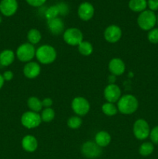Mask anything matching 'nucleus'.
Wrapping results in <instances>:
<instances>
[{"label": "nucleus", "instance_id": "1", "mask_svg": "<svg viewBox=\"0 0 158 159\" xmlns=\"http://www.w3.org/2000/svg\"><path fill=\"white\" fill-rule=\"evenodd\" d=\"M117 103L118 111L125 115L134 113L139 107V102L134 96L130 94L121 96Z\"/></svg>", "mask_w": 158, "mask_h": 159}, {"label": "nucleus", "instance_id": "2", "mask_svg": "<svg viewBox=\"0 0 158 159\" xmlns=\"http://www.w3.org/2000/svg\"><path fill=\"white\" fill-rule=\"evenodd\" d=\"M36 57L41 64L50 65L57 58V51L50 45H42L36 50Z\"/></svg>", "mask_w": 158, "mask_h": 159}, {"label": "nucleus", "instance_id": "3", "mask_svg": "<svg viewBox=\"0 0 158 159\" xmlns=\"http://www.w3.org/2000/svg\"><path fill=\"white\" fill-rule=\"evenodd\" d=\"M137 24L143 30H151L156 24V15L153 11L150 9H146L143 12H140L138 16Z\"/></svg>", "mask_w": 158, "mask_h": 159}, {"label": "nucleus", "instance_id": "4", "mask_svg": "<svg viewBox=\"0 0 158 159\" xmlns=\"http://www.w3.org/2000/svg\"><path fill=\"white\" fill-rule=\"evenodd\" d=\"M15 55L20 61L28 63L36 56V49L31 43H23L17 48Z\"/></svg>", "mask_w": 158, "mask_h": 159}, {"label": "nucleus", "instance_id": "5", "mask_svg": "<svg viewBox=\"0 0 158 159\" xmlns=\"http://www.w3.org/2000/svg\"><path fill=\"white\" fill-rule=\"evenodd\" d=\"M133 131L135 138H137L138 140L143 141L150 137V125L145 120L139 119L135 121L134 124H133Z\"/></svg>", "mask_w": 158, "mask_h": 159}, {"label": "nucleus", "instance_id": "6", "mask_svg": "<svg viewBox=\"0 0 158 159\" xmlns=\"http://www.w3.org/2000/svg\"><path fill=\"white\" fill-rule=\"evenodd\" d=\"M63 38L65 43L68 45L78 46L83 41V34L77 28H68L64 32Z\"/></svg>", "mask_w": 158, "mask_h": 159}, {"label": "nucleus", "instance_id": "7", "mask_svg": "<svg viewBox=\"0 0 158 159\" xmlns=\"http://www.w3.org/2000/svg\"><path fill=\"white\" fill-rule=\"evenodd\" d=\"M42 122L41 116L38 113L33 111L25 112L21 116V124L27 129H33L38 127Z\"/></svg>", "mask_w": 158, "mask_h": 159}, {"label": "nucleus", "instance_id": "8", "mask_svg": "<svg viewBox=\"0 0 158 159\" xmlns=\"http://www.w3.org/2000/svg\"><path fill=\"white\" fill-rule=\"evenodd\" d=\"M71 108L78 116H85L90 110L89 102L81 96L75 97L71 102Z\"/></svg>", "mask_w": 158, "mask_h": 159}, {"label": "nucleus", "instance_id": "9", "mask_svg": "<svg viewBox=\"0 0 158 159\" xmlns=\"http://www.w3.org/2000/svg\"><path fill=\"white\" fill-rule=\"evenodd\" d=\"M102 148L93 141H87L84 143L81 147L82 155L90 159L99 158L102 155Z\"/></svg>", "mask_w": 158, "mask_h": 159}, {"label": "nucleus", "instance_id": "10", "mask_svg": "<svg viewBox=\"0 0 158 159\" xmlns=\"http://www.w3.org/2000/svg\"><path fill=\"white\" fill-rule=\"evenodd\" d=\"M104 96L107 102L115 103L121 98V89L116 84H108L104 90Z\"/></svg>", "mask_w": 158, "mask_h": 159}, {"label": "nucleus", "instance_id": "11", "mask_svg": "<svg viewBox=\"0 0 158 159\" xmlns=\"http://www.w3.org/2000/svg\"><path fill=\"white\" fill-rule=\"evenodd\" d=\"M122 30L116 25H110L104 31V37L108 43H114L119 41L122 37Z\"/></svg>", "mask_w": 158, "mask_h": 159}, {"label": "nucleus", "instance_id": "12", "mask_svg": "<svg viewBox=\"0 0 158 159\" xmlns=\"http://www.w3.org/2000/svg\"><path fill=\"white\" fill-rule=\"evenodd\" d=\"M94 14V8L91 3L84 2L79 5L77 8V15L83 21H88L91 20Z\"/></svg>", "mask_w": 158, "mask_h": 159}, {"label": "nucleus", "instance_id": "13", "mask_svg": "<svg viewBox=\"0 0 158 159\" xmlns=\"http://www.w3.org/2000/svg\"><path fill=\"white\" fill-rule=\"evenodd\" d=\"M19 5L17 0H1L0 12L5 16H12L17 12Z\"/></svg>", "mask_w": 158, "mask_h": 159}, {"label": "nucleus", "instance_id": "14", "mask_svg": "<svg viewBox=\"0 0 158 159\" xmlns=\"http://www.w3.org/2000/svg\"><path fill=\"white\" fill-rule=\"evenodd\" d=\"M108 70L113 75H122L125 71V63L122 59L115 57L112 59L108 63Z\"/></svg>", "mask_w": 158, "mask_h": 159}, {"label": "nucleus", "instance_id": "15", "mask_svg": "<svg viewBox=\"0 0 158 159\" xmlns=\"http://www.w3.org/2000/svg\"><path fill=\"white\" fill-rule=\"evenodd\" d=\"M41 68L38 63L34 61H29L26 64L23 68V74L27 79H33L37 78L40 74Z\"/></svg>", "mask_w": 158, "mask_h": 159}, {"label": "nucleus", "instance_id": "16", "mask_svg": "<svg viewBox=\"0 0 158 159\" xmlns=\"http://www.w3.org/2000/svg\"><path fill=\"white\" fill-rule=\"evenodd\" d=\"M47 26L50 31L54 35H59L64 30V24L63 20L59 17L47 20Z\"/></svg>", "mask_w": 158, "mask_h": 159}, {"label": "nucleus", "instance_id": "17", "mask_svg": "<svg viewBox=\"0 0 158 159\" xmlns=\"http://www.w3.org/2000/svg\"><path fill=\"white\" fill-rule=\"evenodd\" d=\"M22 148L27 152H34L38 147L37 138L33 135H26L22 140Z\"/></svg>", "mask_w": 158, "mask_h": 159}, {"label": "nucleus", "instance_id": "18", "mask_svg": "<svg viewBox=\"0 0 158 159\" xmlns=\"http://www.w3.org/2000/svg\"><path fill=\"white\" fill-rule=\"evenodd\" d=\"M15 54L12 50L6 49L0 53V65L3 67L9 66L13 63Z\"/></svg>", "mask_w": 158, "mask_h": 159}, {"label": "nucleus", "instance_id": "19", "mask_svg": "<svg viewBox=\"0 0 158 159\" xmlns=\"http://www.w3.org/2000/svg\"><path fill=\"white\" fill-rule=\"evenodd\" d=\"M94 142L101 148L107 147L111 142V136L106 131H99L96 134Z\"/></svg>", "mask_w": 158, "mask_h": 159}, {"label": "nucleus", "instance_id": "20", "mask_svg": "<svg viewBox=\"0 0 158 159\" xmlns=\"http://www.w3.org/2000/svg\"><path fill=\"white\" fill-rule=\"evenodd\" d=\"M129 8L133 12H142L147 8V0H129Z\"/></svg>", "mask_w": 158, "mask_h": 159}, {"label": "nucleus", "instance_id": "21", "mask_svg": "<svg viewBox=\"0 0 158 159\" xmlns=\"http://www.w3.org/2000/svg\"><path fill=\"white\" fill-rule=\"evenodd\" d=\"M27 106L30 109L31 111L35 112V113H39L40 111H41L42 108H43L42 101L36 96H32L28 99Z\"/></svg>", "mask_w": 158, "mask_h": 159}, {"label": "nucleus", "instance_id": "22", "mask_svg": "<svg viewBox=\"0 0 158 159\" xmlns=\"http://www.w3.org/2000/svg\"><path fill=\"white\" fill-rule=\"evenodd\" d=\"M154 151V145L152 142L150 141H146L143 142L139 148V155L143 157L150 156Z\"/></svg>", "mask_w": 158, "mask_h": 159}, {"label": "nucleus", "instance_id": "23", "mask_svg": "<svg viewBox=\"0 0 158 159\" xmlns=\"http://www.w3.org/2000/svg\"><path fill=\"white\" fill-rule=\"evenodd\" d=\"M41 33L37 29H31L27 33V40L29 43L34 45L37 44L41 40Z\"/></svg>", "mask_w": 158, "mask_h": 159}, {"label": "nucleus", "instance_id": "24", "mask_svg": "<svg viewBox=\"0 0 158 159\" xmlns=\"http://www.w3.org/2000/svg\"><path fill=\"white\" fill-rule=\"evenodd\" d=\"M78 51L81 55L83 56H89L93 52V46L90 42L83 40L80 44L78 45Z\"/></svg>", "mask_w": 158, "mask_h": 159}, {"label": "nucleus", "instance_id": "25", "mask_svg": "<svg viewBox=\"0 0 158 159\" xmlns=\"http://www.w3.org/2000/svg\"><path fill=\"white\" fill-rule=\"evenodd\" d=\"M102 111L106 116H112L118 113V108L114 103L107 102L102 106Z\"/></svg>", "mask_w": 158, "mask_h": 159}, {"label": "nucleus", "instance_id": "26", "mask_svg": "<svg viewBox=\"0 0 158 159\" xmlns=\"http://www.w3.org/2000/svg\"><path fill=\"white\" fill-rule=\"evenodd\" d=\"M40 116H41L42 121H43V122H50L55 117V112L51 107L50 108H45L42 111Z\"/></svg>", "mask_w": 158, "mask_h": 159}, {"label": "nucleus", "instance_id": "27", "mask_svg": "<svg viewBox=\"0 0 158 159\" xmlns=\"http://www.w3.org/2000/svg\"><path fill=\"white\" fill-rule=\"evenodd\" d=\"M59 15H60V12H59V9L57 5L51 6L50 7L48 8L46 10V12H45V17H46L47 20L57 18V17H58Z\"/></svg>", "mask_w": 158, "mask_h": 159}, {"label": "nucleus", "instance_id": "28", "mask_svg": "<svg viewBox=\"0 0 158 159\" xmlns=\"http://www.w3.org/2000/svg\"><path fill=\"white\" fill-rule=\"evenodd\" d=\"M68 127L73 130H76V129L79 128L82 124V120L81 119L80 116H71L69 119L68 120L67 122Z\"/></svg>", "mask_w": 158, "mask_h": 159}, {"label": "nucleus", "instance_id": "29", "mask_svg": "<svg viewBox=\"0 0 158 159\" xmlns=\"http://www.w3.org/2000/svg\"><path fill=\"white\" fill-rule=\"evenodd\" d=\"M148 40L151 43L153 44H157L158 43V28H153L151 30L148 32L147 35Z\"/></svg>", "mask_w": 158, "mask_h": 159}, {"label": "nucleus", "instance_id": "30", "mask_svg": "<svg viewBox=\"0 0 158 159\" xmlns=\"http://www.w3.org/2000/svg\"><path fill=\"white\" fill-rule=\"evenodd\" d=\"M150 138L153 144H158V126H156L150 130Z\"/></svg>", "mask_w": 158, "mask_h": 159}, {"label": "nucleus", "instance_id": "31", "mask_svg": "<svg viewBox=\"0 0 158 159\" xmlns=\"http://www.w3.org/2000/svg\"><path fill=\"white\" fill-rule=\"evenodd\" d=\"M58 6L59 12H60V15L65 16L69 12V8H68V5L65 4L64 2H60L57 4Z\"/></svg>", "mask_w": 158, "mask_h": 159}, {"label": "nucleus", "instance_id": "32", "mask_svg": "<svg viewBox=\"0 0 158 159\" xmlns=\"http://www.w3.org/2000/svg\"><path fill=\"white\" fill-rule=\"evenodd\" d=\"M147 7L154 12L158 11V0H147Z\"/></svg>", "mask_w": 158, "mask_h": 159}, {"label": "nucleus", "instance_id": "33", "mask_svg": "<svg viewBox=\"0 0 158 159\" xmlns=\"http://www.w3.org/2000/svg\"><path fill=\"white\" fill-rule=\"evenodd\" d=\"M26 2L33 7H40L46 2V0H26Z\"/></svg>", "mask_w": 158, "mask_h": 159}, {"label": "nucleus", "instance_id": "34", "mask_svg": "<svg viewBox=\"0 0 158 159\" xmlns=\"http://www.w3.org/2000/svg\"><path fill=\"white\" fill-rule=\"evenodd\" d=\"M2 76L5 82H9L13 79V72L12 71H6L2 74Z\"/></svg>", "mask_w": 158, "mask_h": 159}, {"label": "nucleus", "instance_id": "35", "mask_svg": "<svg viewBox=\"0 0 158 159\" xmlns=\"http://www.w3.org/2000/svg\"><path fill=\"white\" fill-rule=\"evenodd\" d=\"M42 104H43V107H45V108H50L51 106L53 105V100L50 98H45L42 101Z\"/></svg>", "mask_w": 158, "mask_h": 159}, {"label": "nucleus", "instance_id": "36", "mask_svg": "<svg viewBox=\"0 0 158 159\" xmlns=\"http://www.w3.org/2000/svg\"><path fill=\"white\" fill-rule=\"evenodd\" d=\"M4 83H5V80L4 79H3L2 75L0 74V89L2 88V86L4 85Z\"/></svg>", "mask_w": 158, "mask_h": 159}, {"label": "nucleus", "instance_id": "37", "mask_svg": "<svg viewBox=\"0 0 158 159\" xmlns=\"http://www.w3.org/2000/svg\"><path fill=\"white\" fill-rule=\"evenodd\" d=\"M156 24L158 25V13L157 15H156Z\"/></svg>", "mask_w": 158, "mask_h": 159}, {"label": "nucleus", "instance_id": "38", "mask_svg": "<svg viewBox=\"0 0 158 159\" xmlns=\"http://www.w3.org/2000/svg\"><path fill=\"white\" fill-rule=\"evenodd\" d=\"M2 18L1 15H0V23H2Z\"/></svg>", "mask_w": 158, "mask_h": 159}]
</instances>
